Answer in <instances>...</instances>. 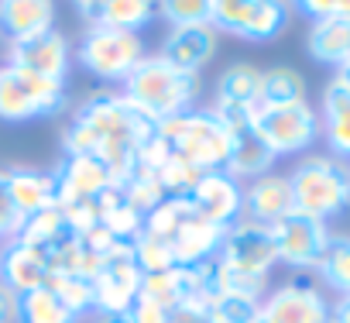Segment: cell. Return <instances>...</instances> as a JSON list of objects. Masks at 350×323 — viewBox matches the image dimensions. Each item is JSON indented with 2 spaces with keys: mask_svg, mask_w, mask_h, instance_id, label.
<instances>
[{
  "mask_svg": "<svg viewBox=\"0 0 350 323\" xmlns=\"http://www.w3.org/2000/svg\"><path fill=\"white\" fill-rule=\"evenodd\" d=\"M90 282H93V309L96 313H131V306L141 296L144 272L137 268L131 244H117L103 258V265L96 268V275Z\"/></svg>",
  "mask_w": 350,
  "mask_h": 323,
  "instance_id": "cell-10",
  "label": "cell"
},
{
  "mask_svg": "<svg viewBox=\"0 0 350 323\" xmlns=\"http://www.w3.org/2000/svg\"><path fill=\"white\" fill-rule=\"evenodd\" d=\"M8 196L21 224L55 207V176L42 169H8Z\"/></svg>",
  "mask_w": 350,
  "mask_h": 323,
  "instance_id": "cell-25",
  "label": "cell"
},
{
  "mask_svg": "<svg viewBox=\"0 0 350 323\" xmlns=\"http://www.w3.org/2000/svg\"><path fill=\"white\" fill-rule=\"evenodd\" d=\"M251 127L258 138L271 148L275 158L302 155L319 141V114L309 100L278 103V107H258L251 117Z\"/></svg>",
  "mask_w": 350,
  "mask_h": 323,
  "instance_id": "cell-8",
  "label": "cell"
},
{
  "mask_svg": "<svg viewBox=\"0 0 350 323\" xmlns=\"http://www.w3.org/2000/svg\"><path fill=\"white\" fill-rule=\"evenodd\" d=\"M306 18L319 21V18H350V0H302L295 4Z\"/></svg>",
  "mask_w": 350,
  "mask_h": 323,
  "instance_id": "cell-36",
  "label": "cell"
},
{
  "mask_svg": "<svg viewBox=\"0 0 350 323\" xmlns=\"http://www.w3.org/2000/svg\"><path fill=\"white\" fill-rule=\"evenodd\" d=\"M72 313H79V316H86L90 309H93V282L90 279H83V275H72V272H52L49 275V282H45Z\"/></svg>",
  "mask_w": 350,
  "mask_h": 323,
  "instance_id": "cell-33",
  "label": "cell"
},
{
  "mask_svg": "<svg viewBox=\"0 0 350 323\" xmlns=\"http://www.w3.org/2000/svg\"><path fill=\"white\" fill-rule=\"evenodd\" d=\"M154 120L144 117L120 90L110 93H93L90 100L79 103L72 114L69 127L62 131V148L66 155H93L110 169L113 183L120 186L134 169L141 148L154 138Z\"/></svg>",
  "mask_w": 350,
  "mask_h": 323,
  "instance_id": "cell-1",
  "label": "cell"
},
{
  "mask_svg": "<svg viewBox=\"0 0 350 323\" xmlns=\"http://www.w3.org/2000/svg\"><path fill=\"white\" fill-rule=\"evenodd\" d=\"M21 231V217L14 214L11 207V196H8V169H0V237H14Z\"/></svg>",
  "mask_w": 350,
  "mask_h": 323,
  "instance_id": "cell-37",
  "label": "cell"
},
{
  "mask_svg": "<svg viewBox=\"0 0 350 323\" xmlns=\"http://www.w3.org/2000/svg\"><path fill=\"white\" fill-rule=\"evenodd\" d=\"M210 25L244 42H271L288 25V8L278 0H210Z\"/></svg>",
  "mask_w": 350,
  "mask_h": 323,
  "instance_id": "cell-9",
  "label": "cell"
},
{
  "mask_svg": "<svg viewBox=\"0 0 350 323\" xmlns=\"http://www.w3.org/2000/svg\"><path fill=\"white\" fill-rule=\"evenodd\" d=\"M8 62L25 69V73H35L42 79H52V83H66L69 79V69H72V42L62 35V31H45L38 38H28V42H11L8 45Z\"/></svg>",
  "mask_w": 350,
  "mask_h": 323,
  "instance_id": "cell-14",
  "label": "cell"
},
{
  "mask_svg": "<svg viewBox=\"0 0 350 323\" xmlns=\"http://www.w3.org/2000/svg\"><path fill=\"white\" fill-rule=\"evenodd\" d=\"M295 210L316 220H333L350 207V166L333 155H302L288 172Z\"/></svg>",
  "mask_w": 350,
  "mask_h": 323,
  "instance_id": "cell-5",
  "label": "cell"
},
{
  "mask_svg": "<svg viewBox=\"0 0 350 323\" xmlns=\"http://www.w3.org/2000/svg\"><path fill=\"white\" fill-rule=\"evenodd\" d=\"M258 93H261V69L251 62H234L217 76V100L213 107H230V110H258Z\"/></svg>",
  "mask_w": 350,
  "mask_h": 323,
  "instance_id": "cell-26",
  "label": "cell"
},
{
  "mask_svg": "<svg viewBox=\"0 0 350 323\" xmlns=\"http://www.w3.org/2000/svg\"><path fill=\"white\" fill-rule=\"evenodd\" d=\"M186 200L193 203L196 214H203L217 227H230L244 217V186L237 179H230L224 169L220 172H203L189 186Z\"/></svg>",
  "mask_w": 350,
  "mask_h": 323,
  "instance_id": "cell-16",
  "label": "cell"
},
{
  "mask_svg": "<svg viewBox=\"0 0 350 323\" xmlns=\"http://www.w3.org/2000/svg\"><path fill=\"white\" fill-rule=\"evenodd\" d=\"M329 237H333V234H329V227H326L323 220L306 217V214H299V210H292V214H285L278 224H271V241H275L278 261L288 265V268H299V272H306V268L316 272V265H319L323 255H326Z\"/></svg>",
  "mask_w": 350,
  "mask_h": 323,
  "instance_id": "cell-11",
  "label": "cell"
},
{
  "mask_svg": "<svg viewBox=\"0 0 350 323\" xmlns=\"http://www.w3.org/2000/svg\"><path fill=\"white\" fill-rule=\"evenodd\" d=\"M72 8L86 28L103 25V28H120L134 35L158 18V4H151V0H79Z\"/></svg>",
  "mask_w": 350,
  "mask_h": 323,
  "instance_id": "cell-20",
  "label": "cell"
},
{
  "mask_svg": "<svg viewBox=\"0 0 350 323\" xmlns=\"http://www.w3.org/2000/svg\"><path fill=\"white\" fill-rule=\"evenodd\" d=\"M144 231L165 244L175 268H196L217 258L227 227L210 224L203 214L193 210L186 196H168L158 210L144 217Z\"/></svg>",
  "mask_w": 350,
  "mask_h": 323,
  "instance_id": "cell-2",
  "label": "cell"
},
{
  "mask_svg": "<svg viewBox=\"0 0 350 323\" xmlns=\"http://www.w3.org/2000/svg\"><path fill=\"white\" fill-rule=\"evenodd\" d=\"M93 323H134L131 313H93Z\"/></svg>",
  "mask_w": 350,
  "mask_h": 323,
  "instance_id": "cell-41",
  "label": "cell"
},
{
  "mask_svg": "<svg viewBox=\"0 0 350 323\" xmlns=\"http://www.w3.org/2000/svg\"><path fill=\"white\" fill-rule=\"evenodd\" d=\"M220 45V31L206 21V25H183V28H168V35L161 38L158 55L172 66H179L186 73H200Z\"/></svg>",
  "mask_w": 350,
  "mask_h": 323,
  "instance_id": "cell-18",
  "label": "cell"
},
{
  "mask_svg": "<svg viewBox=\"0 0 350 323\" xmlns=\"http://www.w3.org/2000/svg\"><path fill=\"white\" fill-rule=\"evenodd\" d=\"M14 237H21L25 244H31L52 268H55V265L76 248V241H79V234L72 231V224H69V217H66V210H62L59 203L49 207V210H42V214H35V217H28Z\"/></svg>",
  "mask_w": 350,
  "mask_h": 323,
  "instance_id": "cell-17",
  "label": "cell"
},
{
  "mask_svg": "<svg viewBox=\"0 0 350 323\" xmlns=\"http://www.w3.org/2000/svg\"><path fill=\"white\" fill-rule=\"evenodd\" d=\"M0 241H4V237H0Z\"/></svg>",
  "mask_w": 350,
  "mask_h": 323,
  "instance_id": "cell-44",
  "label": "cell"
},
{
  "mask_svg": "<svg viewBox=\"0 0 350 323\" xmlns=\"http://www.w3.org/2000/svg\"><path fill=\"white\" fill-rule=\"evenodd\" d=\"M200 90H203L200 73H186L179 66L165 62L161 55H144L141 66L120 83V93L154 124L189 114Z\"/></svg>",
  "mask_w": 350,
  "mask_h": 323,
  "instance_id": "cell-3",
  "label": "cell"
},
{
  "mask_svg": "<svg viewBox=\"0 0 350 323\" xmlns=\"http://www.w3.org/2000/svg\"><path fill=\"white\" fill-rule=\"evenodd\" d=\"M55 176V203L76 207V203H96L107 190H113V176L93 155H66L59 162Z\"/></svg>",
  "mask_w": 350,
  "mask_h": 323,
  "instance_id": "cell-13",
  "label": "cell"
},
{
  "mask_svg": "<svg viewBox=\"0 0 350 323\" xmlns=\"http://www.w3.org/2000/svg\"><path fill=\"white\" fill-rule=\"evenodd\" d=\"M158 14H161V21H168V28L206 25L210 21V0H161Z\"/></svg>",
  "mask_w": 350,
  "mask_h": 323,
  "instance_id": "cell-35",
  "label": "cell"
},
{
  "mask_svg": "<svg viewBox=\"0 0 350 323\" xmlns=\"http://www.w3.org/2000/svg\"><path fill=\"white\" fill-rule=\"evenodd\" d=\"M306 49L323 66H343L350 59V18H319L309 25Z\"/></svg>",
  "mask_w": 350,
  "mask_h": 323,
  "instance_id": "cell-27",
  "label": "cell"
},
{
  "mask_svg": "<svg viewBox=\"0 0 350 323\" xmlns=\"http://www.w3.org/2000/svg\"><path fill=\"white\" fill-rule=\"evenodd\" d=\"M265 323H329V302L312 282H285L261 299Z\"/></svg>",
  "mask_w": 350,
  "mask_h": 323,
  "instance_id": "cell-15",
  "label": "cell"
},
{
  "mask_svg": "<svg viewBox=\"0 0 350 323\" xmlns=\"http://www.w3.org/2000/svg\"><path fill=\"white\" fill-rule=\"evenodd\" d=\"M175 323H217L210 316V306H186L175 313Z\"/></svg>",
  "mask_w": 350,
  "mask_h": 323,
  "instance_id": "cell-39",
  "label": "cell"
},
{
  "mask_svg": "<svg viewBox=\"0 0 350 323\" xmlns=\"http://www.w3.org/2000/svg\"><path fill=\"white\" fill-rule=\"evenodd\" d=\"M319 138L326 141L329 155L350 166V86L333 76L319 100Z\"/></svg>",
  "mask_w": 350,
  "mask_h": 323,
  "instance_id": "cell-21",
  "label": "cell"
},
{
  "mask_svg": "<svg viewBox=\"0 0 350 323\" xmlns=\"http://www.w3.org/2000/svg\"><path fill=\"white\" fill-rule=\"evenodd\" d=\"M336 76H340V79H343V83L350 86V59H347V62H343V66L336 69Z\"/></svg>",
  "mask_w": 350,
  "mask_h": 323,
  "instance_id": "cell-42",
  "label": "cell"
},
{
  "mask_svg": "<svg viewBox=\"0 0 350 323\" xmlns=\"http://www.w3.org/2000/svg\"><path fill=\"white\" fill-rule=\"evenodd\" d=\"M55 28V4L52 0H0V38L28 42Z\"/></svg>",
  "mask_w": 350,
  "mask_h": 323,
  "instance_id": "cell-23",
  "label": "cell"
},
{
  "mask_svg": "<svg viewBox=\"0 0 350 323\" xmlns=\"http://www.w3.org/2000/svg\"><path fill=\"white\" fill-rule=\"evenodd\" d=\"M210 316L217 323H258L261 320V299L237 296V292H217L210 299Z\"/></svg>",
  "mask_w": 350,
  "mask_h": 323,
  "instance_id": "cell-34",
  "label": "cell"
},
{
  "mask_svg": "<svg viewBox=\"0 0 350 323\" xmlns=\"http://www.w3.org/2000/svg\"><path fill=\"white\" fill-rule=\"evenodd\" d=\"M52 275V265L21 237L0 241V285H8L14 296H28L42 289Z\"/></svg>",
  "mask_w": 350,
  "mask_h": 323,
  "instance_id": "cell-19",
  "label": "cell"
},
{
  "mask_svg": "<svg viewBox=\"0 0 350 323\" xmlns=\"http://www.w3.org/2000/svg\"><path fill=\"white\" fill-rule=\"evenodd\" d=\"M154 134L175 162H183L200 176L220 172L227 166L230 134L213 110H189L179 117H168L154 127Z\"/></svg>",
  "mask_w": 350,
  "mask_h": 323,
  "instance_id": "cell-4",
  "label": "cell"
},
{
  "mask_svg": "<svg viewBox=\"0 0 350 323\" xmlns=\"http://www.w3.org/2000/svg\"><path fill=\"white\" fill-rule=\"evenodd\" d=\"M306 100V79L292 66H271L261 69V93L258 107H278V103H295Z\"/></svg>",
  "mask_w": 350,
  "mask_h": 323,
  "instance_id": "cell-30",
  "label": "cell"
},
{
  "mask_svg": "<svg viewBox=\"0 0 350 323\" xmlns=\"http://www.w3.org/2000/svg\"><path fill=\"white\" fill-rule=\"evenodd\" d=\"M329 323H350V296H340L329 302Z\"/></svg>",
  "mask_w": 350,
  "mask_h": 323,
  "instance_id": "cell-40",
  "label": "cell"
},
{
  "mask_svg": "<svg viewBox=\"0 0 350 323\" xmlns=\"http://www.w3.org/2000/svg\"><path fill=\"white\" fill-rule=\"evenodd\" d=\"M230 134V151H227V166H224V172L230 176V179H237V183H251V179H258V176H268L271 172V166H275V155H271V148L258 138V131L247 124V127H237V131H227Z\"/></svg>",
  "mask_w": 350,
  "mask_h": 323,
  "instance_id": "cell-24",
  "label": "cell"
},
{
  "mask_svg": "<svg viewBox=\"0 0 350 323\" xmlns=\"http://www.w3.org/2000/svg\"><path fill=\"white\" fill-rule=\"evenodd\" d=\"M319 279L340 292V296H350V237L347 234H333L329 244H326V255L323 261L316 265Z\"/></svg>",
  "mask_w": 350,
  "mask_h": 323,
  "instance_id": "cell-32",
  "label": "cell"
},
{
  "mask_svg": "<svg viewBox=\"0 0 350 323\" xmlns=\"http://www.w3.org/2000/svg\"><path fill=\"white\" fill-rule=\"evenodd\" d=\"M292 210H295V200H292L288 176L268 172V176H258L244 186V220L271 227Z\"/></svg>",
  "mask_w": 350,
  "mask_h": 323,
  "instance_id": "cell-22",
  "label": "cell"
},
{
  "mask_svg": "<svg viewBox=\"0 0 350 323\" xmlns=\"http://www.w3.org/2000/svg\"><path fill=\"white\" fill-rule=\"evenodd\" d=\"M72 55L90 76H96L103 83H124L141 66V59L148 52H144L141 35L93 25L79 35V45L72 49Z\"/></svg>",
  "mask_w": 350,
  "mask_h": 323,
  "instance_id": "cell-7",
  "label": "cell"
},
{
  "mask_svg": "<svg viewBox=\"0 0 350 323\" xmlns=\"http://www.w3.org/2000/svg\"><path fill=\"white\" fill-rule=\"evenodd\" d=\"M66 107H69L66 83H52L11 62H0V120L21 124V120L59 117Z\"/></svg>",
  "mask_w": 350,
  "mask_h": 323,
  "instance_id": "cell-6",
  "label": "cell"
},
{
  "mask_svg": "<svg viewBox=\"0 0 350 323\" xmlns=\"http://www.w3.org/2000/svg\"><path fill=\"white\" fill-rule=\"evenodd\" d=\"M117 190H120V196H124L137 214H144V217H148L151 210H158V207L168 200V193L161 190L158 176H154V172H148L144 166H137V169H134V172H131Z\"/></svg>",
  "mask_w": 350,
  "mask_h": 323,
  "instance_id": "cell-31",
  "label": "cell"
},
{
  "mask_svg": "<svg viewBox=\"0 0 350 323\" xmlns=\"http://www.w3.org/2000/svg\"><path fill=\"white\" fill-rule=\"evenodd\" d=\"M217 261L227 265V268H234V272L268 279L271 268L278 265L275 241H271V227L241 217L237 224H230V227L224 231V241H220Z\"/></svg>",
  "mask_w": 350,
  "mask_h": 323,
  "instance_id": "cell-12",
  "label": "cell"
},
{
  "mask_svg": "<svg viewBox=\"0 0 350 323\" xmlns=\"http://www.w3.org/2000/svg\"><path fill=\"white\" fill-rule=\"evenodd\" d=\"M83 316L72 313L49 285L18 296V323H79Z\"/></svg>",
  "mask_w": 350,
  "mask_h": 323,
  "instance_id": "cell-29",
  "label": "cell"
},
{
  "mask_svg": "<svg viewBox=\"0 0 350 323\" xmlns=\"http://www.w3.org/2000/svg\"><path fill=\"white\" fill-rule=\"evenodd\" d=\"M0 323H18V296L0 285Z\"/></svg>",
  "mask_w": 350,
  "mask_h": 323,
  "instance_id": "cell-38",
  "label": "cell"
},
{
  "mask_svg": "<svg viewBox=\"0 0 350 323\" xmlns=\"http://www.w3.org/2000/svg\"><path fill=\"white\" fill-rule=\"evenodd\" d=\"M96 214H100V227L117 241V244H134L137 234L144 231V214H137L124 196L120 190H107L100 200H96Z\"/></svg>",
  "mask_w": 350,
  "mask_h": 323,
  "instance_id": "cell-28",
  "label": "cell"
},
{
  "mask_svg": "<svg viewBox=\"0 0 350 323\" xmlns=\"http://www.w3.org/2000/svg\"><path fill=\"white\" fill-rule=\"evenodd\" d=\"M258 323H265V320H258Z\"/></svg>",
  "mask_w": 350,
  "mask_h": 323,
  "instance_id": "cell-43",
  "label": "cell"
}]
</instances>
